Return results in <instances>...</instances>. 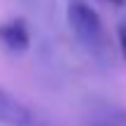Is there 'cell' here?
<instances>
[{
	"mask_svg": "<svg viewBox=\"0 0 126 126\" xmlns=\"http://www.w3.org/2000/svg\"><path fill=\"white\" fill-rule=\"evenodd\" d=\"M96 126H110V124H96Z\"/></svg>",
	"mask_w": 126,
	"mask_h": 126,
	"instance_id": "obj_6",
	"label": "cell"
},
{
	"mask_svg": "<svg viewBox=\"0 0 126 126\" xmlns=\"http://www.w3.org/2000/svg\"><path fill=\"white\" fill-rule=\"evenodd\" d=\"M68 26L75 33V37L89 49H100L103 47V23L100 16L89 2L84 0H70L65 9Z\"/></svg>",
	"mask_w": 126,
	"mask_h": 126,
	"instance_id": "obj_1",
	"label": "cell"
},
{
	"mask_svg": "<svg viewBox=\"0 0 126 126\" xmlns=\"http://www.w3.org/2000/svg\"><path fill=\"white\" fill-rule=\"evenodd\" d=\"M117 37H119V49H122V56L126 61V21H122L117 26Z\"/></svg>",
	"mask_w": 126,
	"mask_h": 126,
	"instance_id": "obj_4",
	"label": "cell"
},
{
	"mask_svg": "<svg viewBox=\"0 0 126 126\" xmlns=\"http://www.w3.org/2000/svg\"><path fill=\"white\" fill-rule=\"evenodd\" d=\"M0 47L9 54H23L31 47V31L23 19H9L0 23Z\"/></svg>",
	"mask_w": 126,
	"mask_h": 126,
	"instance_id": "obj_3",
	"label": "cell"
},
{
	"mask_svg": "<svg viewBox=\"0 0 126 126\" xmlns=\"http://www.w3.org/2000/svg\"><path fill=\"white\" fill-rule=\"evenodd\" d=\"M105 2H110V5H126V0H105Z\"/></svg>",
	"mask_w": 126,
	"mask_h": 126,
	"instance_id": "obj_5",
	"label": "cell"
},
{
	"mask_svg": "<svg viewBox=\"0 0 126 126\" xmlns=\"http://www.w3.org/2000/svg\"><path fill=\"white\" fill-rule=\"evenodd\" d=\"M0 124L5 126H54L49 119L37 114L33 108L0 86Z\"/></svg>",
	"mask_w": 126,
	"mask_h": 126,
	"instance_id": "obj_2",
	"label": "cell"
}]
</instances>
